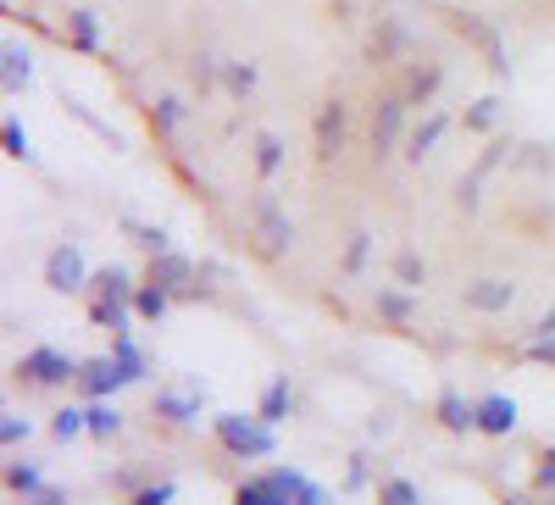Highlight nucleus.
<instances>
[{"label": "nucleus", "instance_id": "6e6552de", "mask_svg": "<svg viewBox=\"0 0 555 505\" xmlns=\"http://www.w3.org/2000/svg\"><path fill=\"white\" fill-rule=\"evenodd\" d=\"M122 384H128V366L117 355H95V361H83V373H78V389L89 400H112Z\"/></svg>", "mask_w": 555, "mask_h": 505}, {"label": "nucleus", "instance_id": "37998d69", "mask_svg": "<svg viewBox=\"0 0 555 505\" xmlns=\"http://www.w3.org/2000/svg\"><path fill=\"white\" fill-rule=\"evenodd\" d=\"M366 483V455H356V467H350V489H361Z\"/></svg>", "mask_w": 555, "mask_h": 505}, {"label": "nucleus", "instance_id": "4be33fe9", "mask_svg": "<svg viewBox=\"0 0 555 505\" xmlns=\"http://www.w3.org/2000/svg\"><path fill=\"white\" fill-rule=\"evenodd\" d=\"M234 505H289V494L278 489V478L267 472V478H256V483H240V489H234Z\"/></svg>", "mask_w": 555, "mask_h": 505}, {"label": "nucleus", "instance_id": "a19ab883", "mask_svg": "<svg viewBox=\"0 0 555 505\" xmlns=\"http://www.w3.org/2000/svg\"><path fill=\"white\" fill-rule=\"evenodd\" d=\"M23 505H67V489H39V494H28Z\"/></svg>", "mask_w": 555, "mask_h": 505}, {"label": "nucleus", "instance_id": "7c9ffc66", "mask_svg": "<svg viewBox=\"0 0 555 505\" xmlns=\"http://www.w3.org/2000/svg\"><path fill=\"white\" fill-rule=\"evenodd\" d=\"M378 505H423V489L411 478H384L378 483Z\"/></svg>", "mask_w": 555, "mask_h": 505}, {"label": "nucleus", "instance_id": "c85d7f7f", "mask_svg": "<svg viewBox=\"0 0 555 505\" xmlns=\"http://www.w3.org/2000/svg\"><path fill=\"white\" fill-rule=\"evenodd\" d=\"M112 355H117V361L128 366V384H145V373H151V361L139 355V345H133L128 334H117V339H112Z\"/></svg>", "mask_w": 555, "mask_h": 505}, {"label": "nucleus", "instance_id": "a878e982", "mask_svg": "<svg viewBox=\"0 0 555 505\" xmlns=\"http://www.w3.org/2000/svg\"><path fill=\"white\" fill-rule=\"evenodd\" d=\"M256 78H261V67L256 62H222V83H228V95H256Z\"/></svg>", "mask_w": 555, "mask_h": 505}, {"label": "nucleus", "instance_id": "a211bd4d", "mask_svg": "<svg viewBox=\"0 0 555 505\" xmlns=\"http://www.w3.org/2000/svg\"><path fill=\"white\" fill-rule=\"evenodd\" d=\"M289 411H295V389H289V378H272V384L261 389V405H256V417L278 428V423L289 417Z\"/></svg>", "mask_w": 555, "mask_h": 505}, {"label": "nucleus", "instance_id": "423d86ee", "mask_svg": "<svg viewBox=\"0 0 555 505\" xmlns=\"http://www.w3.org/2000/svg\"><path fill=\"white\" fill-rule=\"evenodd\" d=\"M345 128H350V106L345 101H322L317 122H311V156L328 167L345 156Z\"/></svg>", "mask_w": 555, "mask_h": 505}, {"label": "nucleus", "instance_id": "e433bc0d", "mask_svg": "<svg viewBox=\"0 0 555 505\" xmlns=\"http://www.w3.org/2000/svg\"><path fill=\"white\" fill-rule=\"evenodd\" d=\"M172 494H178L172 483H145V489L128 494V505H172Z\"/></svg>", "mask_w": 555, "mask_h": 505}, {"label": "nucleus", "instance_id": "9d476101", "mask_svg": "<svg viewBox=\"0 0 555 505\" xmlns=\"http://www.w3.org/2000/svg\"><path fill=\"white\" fill-rule=\"evenodd\" d=\"M439 89H444V67L439 62H405V78H400L405 106H434Z\"/></svg>", "mask_w": 555, "mask_h": 505}, {"label": "nucleus", "instance_id": "79ce46f5", "mask_svg": "<svg viewBox=\"0 0 555 505\" xmlns=\"http://www.w3.org/2000/svg\"><path fill=\"white\" fill-rule=\"evenodd\" d=\"M550 334H555V311H544V316H539V323L528 328V339H550Z\"/></svg>", "mask_w": 555, "mask_h": 505}, {"label": "nucleus", "instance_id": "39448f33", "mask_svg": "<svg viewBox=\"0 0 555 505\" xmlns=\"http://www.w3.org/2000/svg\"><path fill=\"white\" fill-rule=\"evenodd\" d=\"M405 95H384L378 112H373V128H366V156L373 161H389L395 145H400V133H405Z\"/></svg>", "mask_w": 555, "mask_h": 505}, {"label": "nucleus", "instance_id": "473e14b6", "mask_svg": "<svg viewBox=\"0 0 555 505\" xmlns=\"http://www.w3.org/2000/svg\"><path fill=\"white\" fill-rule=\"evenodd\" d=\"M423 279H428L423 256H416V250H400V256H395V284H400V289H416Z\"/></svg>", "mask_w": 555, "mask_h": 505}, {"label": "nucleus", "instance_id": "c9c22d12", "mask_svg": "<svg viewBox=\"0 0 555 505\" xmlns=\"http://www.w3.org/2000/svg\"><path fill=\"white\" fill-rule=\"evenodd\" d=\"M494 122H500V101H494V95H483V101L467 112V128H473V133H489Z\"/></svg>", "mask_w": 555, "mask_h": 505}, {"label": "nucleus", "instance_id": "4c0bfd02", "mask_svg": "<svg viewBox=\"0 0 555 505\" xmlns=\"http://www.w3.org/2000/svg\"><path fill=\"white\" fill-rule=\"evenodd\" d=\"M28 433H34V423H28V417H17V411H7V423H0V439H7V450H17Z\"/></svg>", "mask_w": 555, "mask_h": 505}, {"label": "nucleus", "instance_id": "c03bdc74", "mask_svg": "<svg viewBox=\"0 0 555 505\" xmlns=\"http://www.w3.org/2000/svg\"><path fill=\"white\" fill-rule=\"evenodd\" d=\"M505 505H528V500H505Z\"/></svg>", "mask_w": 555, "mask_h": 505}, {"label": "nucleus", "instance_id": "2f4dec72", "mask_svg": "<svg viewBox=\"0 0 555 505\" xmlns=\"http://www.w3.org/2000/svg\"><path fill=\"white\" fill-rule=\"evenodd\" d=\"M366 256H373V234H350V245H345V279H361L366 272Z\"/></svg>", "mask_w": 555, "mask_h": 505}, {"label": "nucleus", "instance_id": "4468645a", "mask_svg": "<svg viewBox=\"0 0 555 505\" xmlns=\"http://www.w3.org/2000/svg\"><path fill=\"white\" fill-rule=\"evenodd\" d=\"M434 417H439V428H450V433H478V405H467L455 389H439Z\"/></svg>", "mask_w": 555, "mask_h": 505}, {"label": "nucleus", "instance_id": "f8f14e48", "mask_svg": "<svg viewBox=\"0 0 555 505\" xmlns=\"http://www.w3.org/2000/svg\"><path fill=\"white\" fill-rule=\"evenodd\" d=\"M461 300H467L473 311H512L517 306V284L512 279H478V284H467V289H461Z\"/></svg>", "mask_w": 555, "mask_h": 505}, {"label": "nucleus", "instance_id": "9b49d317", "mask_svg": "<svg viewBox=\"0 0 555 505\" xmlns=\"http://www.w3.org/2000/svg\"><path fill=\"white\" fill-rule=\"evenodd\" d=\"M517 423H522V411H517L512 394H483L478 400V433L505 439V433H517Z\"/></svg>", "mask_w": 555, "mask_h": 505}, {"label": "nucleus", "instance_id": "6ab92c4d", "mask_svg": "<svg viewBox=\"0 0 555 505\" xmlns=\"http://www.w3.org/2000/svg\"><path fill=\"white\" fill-rule=\"evenodd\" d=\"M201 394H206V389H183V394L162 389V394H156V417H167V423H195V417H201Z\"/></svg>", "mask_w": 555, "mask_h": 505}, {"label": "nucleus", "instance_id": "bb28decb", "mask_svg": "<svg viewBox=\"0 0 555 505\" xmlns=\"http://www.w3.org/2000/svg\"><path fill=\"white\" fill-rule=\"evenodd\" d=\"M7 489L28 500V494H39V489H44V478H39V467H34V462H17V455H12V462H7Z\"/></svg>", "mask_w": 555, "mask_h": 505}, {"label": "nucleus", "instance_id": "1a4fd4ad", "mask_svg": "<svg viewBox=\"0 0 555 505\" xmlns=\"http://www.w3.org/2000/svg\"><path fill=\"white\" fill-rule=\"evenodd\" d=\"M190 279H195V261L178 256V250H162V256H151V267H145V284H156V289H167V295H190Z\"/></svg>", "mask_w": 555, "mask_h": 505}, {"label": "nucleus", "instance_id": "f257e3e1", "mask_svg": "<svg viewBox=\"0 0 555 505\" xmlns=\"http://www.w3.org/2000/svg\"><path fill=\"white\" fill-rule=\"evenodd\" d=\"M89 289H95V300H89V323L112 328V334H128L133 295H139V284L128 279V267H101L95 279H89Z\"/></svg>", "mask_w": 555, "mask_h": 505}, {"label": "nucleus", "instance_id": "ea45409f", "mask_svg": "<svg viewBox=\"0 0 555 505\" xmlns=\"http://www.w3.org/2000/svg\"><path fill=\"white\" fill-rule=\"evenodd\" d=\"M533 489H555V450L539 455V467H533Z\"/></svg>", "mask_w": 555, "mask_h": 505}, {"label": "nucleus", "instance_id": "0eeeda50", "mask_svg": "<svg viewBox=\"0 0 555 505\" xmlns=\"http://www.w3.org/2000/svg\"><path fill=\"white\" fill-rule=\"evenodd\" d=\"M44 289H56V295H83L89 289V267H83V250L73 239L44 256Z\"/></svg>", "mask_w": 555, "mask_h": 505}, {"label": "nucleus", "instance_id": "b1692460", "mask_svg": "<svg viewBox=\"0 0 555 505\" xmlns=\"http://www.w3.org/2000/svg\"><path fill=\"white\" fill-rule=\"evenodd\" d=\"M122 234L145 250V256H162V250H172V239H167V228H151V222H133V217H122Z\"/></svg>", "mask_w": 555, "mask_h": 505}, {"label": "nucleus", "instance_id": "ddd939ff", "mask_svg": "<svg viewBox=\"0 0 555 505\" xmlns=\"http://www.w3.org/2000/svg\"><path fill=\"white\" fill-rule=\"evenodd\" d=\"M444 128H450V112H428L423 122H416V128L405 133V161H416V167H423V161H428V156L439 151Z\"/></svg>", "mask_w": 555, "mask_h": 505}, {"label": "nucleus", "instance_id": "58836bf2", "mask_svg": "<svg viewBox=\"0 0 555 505\" xmlns=\"http://www.w3.org/2000/svg\"><path fill=\"white\" fill-rule=\"evenodd\" d=\"M522 355H528V361H544V366H555V334H550V339H528V345H522Z\"/></svg>", "mask_w": 555, "mask_h": 505}, {"label": "nucleus", "instance_id": "c756f323", "mask_svg": "<svg viewBox=\"0 0 555 505\" xmlns=\"http://www.w3.org/2000/svg\"><path fill=\"white\" fill-rule=\"evenodd\" d=\"M51 433L67 444V439H83L89 433V411H78V405H62L56 417H51Z\"/></svg>", "mask_w": 555, "mask_h": 505}, {"label": "nucleus", "instance_id": "aec40b11", "mask_svg": "<svg viewBox=\"0 0 555 505\" xmlns=\"http://www.w3.org/2000/svg\"><path fill=\"white\" fill-rule=\"evenodd\" d=\"M67 44L83 56H95L101 51V17L95 12H67Z\"/></svg>", "mask_w": 555, "mask_h": 505}, {"label": "nucleus", "instance_id": "5701e85b", "mask_svg": "<svg viewBox=\"0 0 555 505\" xmlns=\"http://www.w3.org/2000/svg\"><path fill=\"white\" fill-rule=\"evenodd\" d=\"M172 300H178V295H167V289H156V284H139V295H133V316H145V323H162V316L172 311Z\"/></svg>", "mask_w": 555, "mask_h": 505}, {"label": "nucleus", "instance_id": "412c9836", "mask_svg": "<svg viewBox=\"0 0 555 505\" xmlns=\"http://www.w3.org/2000/svg\"><path fill=\"white\" fill-rule=\"evenodd\" d=\"M83 411H89V439H117L122 433V411L112 400H89Z\"/></svg>", "mask_w": 555, "mask_h": 505}, {"label": "nucleus", "instance_id": "393cba45", "mask_svg": "<svg viewBox=\"0 0 555 505\" xmlns=\"http://www.w3.org/2000/svg\"><path fill=\"white\" fill-rule=\"evenodd\" d=\"M284 161H289L284 140H278V133H261V140H256V172L261 178H278V172H284Z\"/></svg>", "mask_w": 555, "mask_h": 505}, {"label": "nucleus", "instance_id": "72a5a7b5", "mask_svg": "<svg viewBox=\"0 0 555 505\" xmlns=\"http://www.w3.org/2000/svg\"><path fill=\"white\" fill-rule=\"evenodd\" d=\"M183 117H190V112H183V101H172V95L151 106V128H156V133H178V128H183Z\"/></svg>", "mask_w": 555, "mask_h": 505}, {"label": "nucleus", "instance_id": "20e7f679", "mask_svg": "<svg viewBox=\"0 0 555 505\" xmlns=\"http://www.w3.org/2000/svg\"><path fill=\"white\" fill-rule=\"evenodd\" d=\"M245 217H250V234L261 239V250H267V256H284V250L295 245V222H289V211H284V206H278V195H272V190H261V195L250 200V211H245Z\"/></svg>", "mask_w": 555, "mask_h": 505}, {"label": "nucleus", "instance_id": "f3484780", "mask_svg": "<svg viewBox=\"0 0 555 505\" xmlns=\"http://www.w3.org/2000/svg\"><path fill=\"white\" fill-rule=\"evenodd\" d=\"M272 478H278V489L289 494V505H328V489L311 483V478L295 472V467H272Z\"/></svg>", "mask_w": 555, "mask_h": 505}, {"label": "nucleus", "instance_id": "f03ea898", "mask_svg": "<svg viewBox=\"0 0 555 505\" xmlns=\"http://www.w3.org/2000/svg\"><path fill=\"white\" fill-rule=\"evenodd\" d=\"M211 433H217V444L228 450V455H272L278 450V439H272V423H261V417H240V411H217L211 417Z\"/></svg>", "mask_w": 555, "mask_h": 505}, {"label": "nucleus", "instance_id": "f704fd0d", "mask_svg": "<svg viewBox=\"0 0 555 505\" xmlns=\"http://www.w3.org/2000/svg\"><path fill=\"white\" fill-rule=\"evenodd\" d=\"M0 133H7V156H12V161H28V156H34V151H28V133H23V122H17L12 112H7V122H0Z\"/></svg>", "mask_w": 555, "mask_h": 505}, {"label": "nucleus", "instance_id": "dca6fc26", "mask_svg": "<svg viewBox=\"0 0 555 505\" xmlns=\"http://www.w3.org/2000/svg\"><path fill=\"white\" fill-rule=\"evenodd\" d=\"M455 28H461V34H467V39L478 44V51L489 56V67H494V73H512V51H505V44H500V34H494L489 23H478V17H467V23H455Z\"/></svg>", "mask_w": 555, "mask_h": 505}, {"label": "nucleus", "instance_id": "7ed1b4c3", "mask_svg": "<svg viewBox=\"0 0 555 505\" xmlns=\"http://www.w3.org/2000/svg\"><path fill=\"white\" fill-rule=\"evenodd\" d=\"M78 373H83V361H78V355H67V350H56V345H39V350H28V355L17 361V378H23L28 389L78 384Z\"/></svg>", "mask_w": 555, "mask_h": 505}, {"label": "nucleus", "instance_id": "cd10ccee", "mask_svg": "<svg viewBox=\"0 0 555 505\" xmlns=\"http://www.w3.org/2000/svg\"><path fill=\"white\" fill-rule=\"evenodd\" d=\"M28 78H34V62H28V51L12 39L7 44V95H17V89H28Z\"/></svg>", "mask_w": 555, "mask_h": 505}, {"label": "nucleus", "instance_id": "2eb2a0df", "mask_svg": "<svg viewBox=\"0 0 555 505\" xmlns=\"http://www.w3.org/2000/svg\"><path fill=\"white\" fill-rule=\"evenodd\" d=\"M373 311L384 316L389 328H411L416 300H411V289H400V284H378V295H373Z\"/></svg>", "mask_w": 555, "mask_h": 505}]
</instances>
